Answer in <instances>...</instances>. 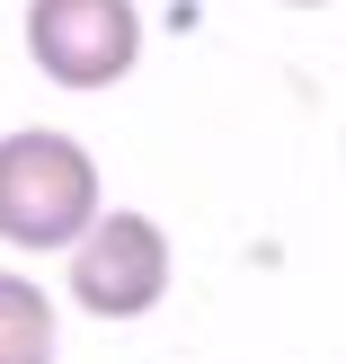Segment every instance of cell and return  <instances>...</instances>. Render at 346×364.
<instances>
[{"label":"cell","instance_id":"cell-1","mask_svg":"<svg viewBox=\"0 0 346 364\" xmlns=\"http://www.w3.org/2000/svg\"><path fill=\"white\" fill-rule=\"evenodd\" d=\"M98 231V160L71 134H0V240L9 249H80Z\"/></svg>","mask_w":346,"mask_h":364},{"label":"cell","instance_id":"cell-2","mask_svg":"<svg viewBox=\"0 0 346 364\" xmlns=\"http://www.w3.org/2000/svg\"><path fill=\"white\" fill-rule=\"evenodd\" d=\"M27 53L53 89H107L142 63L134 0H27Z\"/></svg>","mask_w":346,"mask_h":364},{"label":"cell","instance_id":"cell-3","mask_svg":"<svg viewBox=\"0 0 346 364\" xmlns=\"http://www.w3.org/2000/svg\"><path fill=\"white\" fill-rule=\"evenodd\" d=\"M71 294L98 320H142L169 294V231L151 213H98V231L71 249Z\"/></svg>","mask_w":346,"mask_h":364},{"label":"cell","instance_id":"cell-4","mask_svg":"<svg viewBox=\"0 0 346 364\" xmlns=\"http://www.w3.org/2000/svg\"><path fill=\"white\" fill-rule=\"evenodd\" d=\"M0 364H53V302L0 267Z\"/></svg>","mask_w":346,"mask_h":364},{"label":"cell","instance_id":"cell-5","mask_svg":"<svg viewBox=\"0 0 346 364\" xmlns=\"http://www.w3.org/2000/svg\"><path fill=\"white\" fill-rule=\"evenodd\" d=\"M293 9H320V0H293Z\"/></svg>","mask_w":346,"mask_h":364}]
</instances>
